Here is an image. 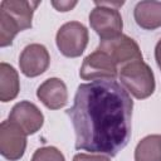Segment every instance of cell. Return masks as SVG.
Segmentation results:
<instances>
[{
	"instance_id": "6da1fadb",
	"label": "cell",
	"mask_w": 161,
	"mask_h": 161,
	"mask_svg": "<svg viewBox=\"0 0 161 161\" xmlns=\"http://www.w3.org/2000/svg\"><path fill=\"white\" fill-rule=\"evenodd\" d=\"M133 101L114 79L79 84L73 106L67 109L74 132L75 148L116 156L131 137Z\"/></svg>"
},
{
	"instance_id": "7a4b0ae2",
	"label": "cell",
	"mask_w": 161,
	"mask_h": 161,
	"mask_svg": "<svg viewBox=\"0 0 161 161\" xmlns=\"http://www.w3.org/2000/svg\"><path fill=\"white\" fill-rule=\"evenodd\" d=\"M119 79L127 92L138 99L150 97L155 91V77L152 69L143 60L123 65L119 69Z\"/></svg>"
},
{
	"instance_id": "3957f363",
	"label": "cell",
	"mask_w": 161,
	"mask_h": 161,
	"mask_svg": "<svg viewBox=\"0 0 161 161\" xmlns=\"http://www.w3.org/2000/svg\"><path fill=\"white\" fill-rule=\"evenodd\" d=\"M121 3H104V1H96V8L89 14V24L92 29L99 35L101 40L111 39L122 34V16L117 8L121 6Z\"/></svg>"
},
{
	"instance_id": "277c9868",
	"label": "cell",
	"mask_w": 161,
	"mask_h": 161,
	"mask_svg": "<svg viewBox=\"0 0 161 161\" xmlns=\"http://www.w3.org/2000/svg\"><path fill=\"white\" fill-rule=\"evenodd\" d=\"M55 40L57 47L63 55L77 58L87 48L88 30L79 21H69L59 28Z\"/></svg>"
},
{
	"instance_id": "5b68a950",
	"label": "cell",
	"mask_w": 161,
	"mask_h": 161,
	"mask_svg": "<svg viewBox=\"0 0 161 161\" xmlns=\"http://www.w3.org/2000/svg\"><path fill=\"white\" fill-rule=\"evenodd\" d=\"M97 49L108 54L112 60L117 64V67L121 68L128 63L142 60V53L140 50L138 44L132 38L125 34L111 39L101 40Z\"/></svg>"
},
{
	"instance_id": "8992f818",
	"label": "cell",
	"mask_w": 161,
	"mask_h": 161,
	"mask_svg": "<svg viewBox=\"0 0 161 161\" xmlns=\"http://www.w3.org/2000/svg\"><path fill=\"white\" fill-rule=\"evenodd\" d=\"M118 67L104 52L96 49L87 55L79 69V75L84 80L114 79L118 75Z\"/></svg>"
},
{
	"instance_id": "52a82bcc",
	"label": "cell",
	"mask_w": 161,
	"mask_h": 161,
	"mask_svg": "<svg viewBox=\"0 0 161 161\" xmlns=\"http://www.w3.org/2000/svg\"><path fill=\"white\" fill-rule=\"evenodd\" d=\"M26 133L9 119L0 125V152L10 160L16 161L23 157L26 148Z\"/></svg>"
},
{
	"instance_id": "ba28073f",
	"label": "cell",
	"mask_w": 161,
	"mask_h": 161,
	"mask_svg": "<svg viewBox=\"0 0 161 161\" xmlns=\"http://www.w3.org/2000/svg\"><path fill=\"white\" fill-rule=\"evenodd\" d=\"M50 63V57L47 48L42 44L34 43L26 45L19 58V67L24 75L38 77L43 74Z\"/></svg>"
},
{
	"instance_id": "9c48e42d",
	"label": "cell",
	"mask_w": 161,
	"mask_h": 161,
	"mask_svg": "<svg viewBox=\"0 0 161 161\" xmlns=\"http://www.w3.org/2000/svg\"><path fill=\"white\" fill-rule=\"evenodd\" d=\"M9 121L19 126L26 135H34L42 128L44 116L34 103L21 101L11 108Z\"/></svg>"
},
{
	"instance_id": "30bf717a",
	"label": "cell",
	"mask_w": 161,
	"mask_h": 161,
	"mask_svg": "<svg viewBox=\"0 0 161 161\" xmlns=\"http://www.w3.org/2000/svg\"><path fill=\"white\" fill-rule=\"evenodd\" d=\"M36 97L45 107L50 109H59L68 102L67 86L59 78H49L38 87Z\"/></svg>"
},
{
	"instance_id": "8fae6325",
	"label": "cell",
	"mask_w": 161,
	"mask_h": 161,
	"mask_svg": "<svg viewBox=\"0 0 161 161\" xmlns=\"http://www.w3.org/2000/svg\"><path fill=\"white\" fill-rule=\"evenodd\" d=\"M39 4V1L4 0L0 4V11L5 13L18 25L19 30L21 31L31 28L33 14Z\"/></svg>"
},
{
	"instance_id": "7c38bea8",
	"label": "cell",
	"mask_w": 161,
	"mask_h": 161,
	"mask_svg": "<svg viewBox=\"0 0 161 161\" xmlns=\"http://www.w3.org/2000/svg\"><path fill=\"white\" fill-rule=\"evenodd\" d=\"M138 26L153 30L161 26V1H140L133 11Z\"/></svg>"
},
{
	"instance_id": "4fadbf2b",
	"label": "cell",
	"mask_w": 161,
	"mask_h": 161,
	"mask_svg": "<svg viewBox=\"0 0 161 161\" xmlns=\"http://www.w3.org/2000/svg\"><path fill=\"white\" fill-rule=\"evenodd\" d=\"M20 89L18 72L8 63L0 64V101L9 102L14 99Z\"/></svg>"
},
{
	"instance_id": "5bb4252c",
	"label": "cell",
	"mask_w": 161,
	"mask_h": 161,
	"mask_svg": "<svg viewBox=\"0 0 161 161\" xmlns=\"http://www.w3.org/2000/svg\"><path fill=\"white\" fill-rule=\"evenodd\" d=\"M135 161H161V135L143 137L136 146Z\"/></svg>"
},
{
	"instance_id": "9a60e30c",
	"label": "cell",
	"mask_w": 161,
	"mask_h": 161,
	"mask_svg": "<svg viewBox=\"0 0 161 161\" xmlns=\"http://www.w3.org/2000/svg\"><path fill=\"white\" fill-rule=\"evenodd\" d=\"M31 161H65V158L64 155L57 147L45 146L38 148L34 152Z\"/></svg>"
},
{
	"instance_id": "2e32d148",
	"label": "cell",
	"mask_w": 161,
	"mask_h": 161,
	"mask_svg": "<svg viewBox=\"0 0 161 161\" xmlns=\"http://www.w3.org/2000/svg\"><path fill=\"white\" fill-rule=\"evenodd\" d=\"M73 161H111L108 156L102 153L99 155H91V153H77L73 157Z\"/></svg>"
},
{
	"instance_id": "e0dca14e",
	"label": "cell",
	"mask_w": 161,
	"mask_h": 161,
	"mask_svg": "<svg viewBox=\"0 0 161 161\" xmlns=\"http://www.w3.org/2000/svg\"><path fill=\"white\" fill-rule=\"evenodd\" d=\"M52 5L58 11H68L77 5V1H52Z\"/></svg>"
},
{
	"instance_id": "ac0fdd59",
	"label": "cell",
	"mask_w": 161,
	"mask_h": 161,
	"mask_svg": "<svg viewBox=\"0 0 161 161\" xmlns=\"http://www.w3.org/2000/svg\"><path fill=\"white\" fill-rule=\"evenodd\" d=\"M155 58H156L157 65L161 68V39L156 44V48H155Z\"/></svg>"
}]
</instances>
